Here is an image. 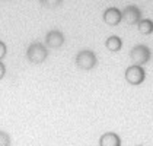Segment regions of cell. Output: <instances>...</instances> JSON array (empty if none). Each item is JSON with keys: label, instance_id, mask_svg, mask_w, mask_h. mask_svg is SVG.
<instances>
[{"label": "cell", "instance_id": "6da1fadb", "mask_svg": "<svg viewBox=\"0 0 153 146\" xmlns=\"http://www.w3.org/2000/svg\"><path fill=\"white\" fill-rule=\"evenodd\" d=\"M9 143H10L9 136L4 132H0V146H9Z\"/></svg>", "mask_w": 153, "mask_h": 146}, {"label": "cell", "instance_id": "7a4b0ae2", "mask_svg": "<svg viewBox=\"0 0 153 146\" xmlns=\"http://www.w3.org/2000/svg\"><path fill=\"white\" fill-rule=\"evenodd\" d=\"M4 56H6V45L0 41V60H1Z\"/></svg>", "mask_w": 153, "mask_h": 146}, {"label": "cell", "instance_id": "3957f363", "mask_svg": "<svg viewBox=\"0 0 153 146\" xmlns=\"http://www.w3.org/2000/svg\"><path fill=\"white\" fill-rule=\"evenodd\" d=\"M4 72H6V66H4V64L0 61V79L4 76Z\"/></svg>", "mask_w": 153, "mask_h": 146}]
</instances>
